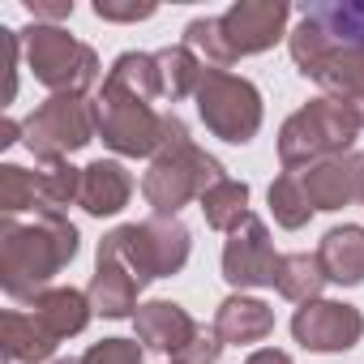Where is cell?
<instances>
[{"label":"cell","mask_w":364,"mask_h":364,"mask_svg":"<svg viewBox=\"0 0 364 364\" xmlns=\"http://www.w3.org/2000/svg\"><path fill=\"white\" fill-rule=\"evenodd\" d=\"M219 351H223V338L215 334V326H210V330L202 326L185 347L171 355V364H215V360H219Z\"/></svg>","instance_id":"30"},{"label":"cell","mask_w":364,"mask_h":364,"mask_svg":"<svg viewBox=\"0 0 364 364\" xmlns=\"http://www.w3.org/2000/svg\"><path fill=\"white\" fill-rule=\"evenodd\" d=\"M291 334L309 351H347L364 338V317H360V309H351L343 300H313V304L296 309Z\"/></svg>","instance_id":"11"},{"label":"cell","mask_w":364,"mask_h":364,"mask_svg":"<svg viewBox=\"0 0 364 364\" xmlns=\"http://www.w3.org/2000/svg\"><path fill=\"white\" fill-rule=\"evenodd\" d=\"M198 206H202V215H206V223L215 232H236L245 223V215H253L249 210V185H245V180H219V185H210L202 193Z\"/></svg>","instance_id":"23"},{"label":"cell","mask_w":364,"mask_h":364,"mask_svg":"<svg viewBox=\"0 0 364 364\" xmlns=\"http://www.w3.org/2000/svg\"><path fill=\"white\" fill-rule=\"evenodd\" d=\"M154 60H159V82H163V99H189V95H198V86H202V77H206V65L180 43V48H163V52H154Z\"/></svg>","instance_id":"22"},{"label":"cell","mask_w":364,"mask_h":364,"mask_svg":"<svg viewBox=\"0 0 364 364\" xmlns=\"http://www.w3.org/2000/svg\"><path fill=\"white\" fill-rule=\"evenodd\" d=\"M52 364H82V360H52Z\"/></svg>","instance_id":"34"},{"label":"cell","mask_w":364,"mask_h":364,"mask_svg":"<svg viewBox=\"0 0 364 364\" xmlns=\"http://www.w3.org/2000/svg\"><path fill=\"white\" fill-rule=\"evenodd\" d=\"M82 364H141V347L137 338H103L82 355Z\"/></svg>","instance_id":"29"},{"label":"cell","mask_w":364,"mask_h":364,"mask_svg":"<svg viewBox=\"0 0 364 364\" xmlns=\"http://www.w3.org/2000/svg\"><path fill=\"white\" fill-rule=\"evenodd\" d=\"M304 77H313L326 99L343 103L364 129V48H330Z\"/></svg>","instance_id":"13"},{"label":"cell","mask_w":364,"mask_h":364,"mask_svg":"<svg viewBox=\"0 0 364 364\" xmlns=\"http://www.w3.org/2000/svg\"><path fill=\"white\" fill-rule=\"evenodd\" d=\"M270 210H274V223L287 228V232H300L313 219V202H309V193H304L296 171H283L270 185Z\"/></svg>","instance_id":"27"},{"label":"cell","mask_w":364,"mask_h":364,"mask_svg":"<svg viewBox=\"0 0 364 364\" xmlns=\"http://www.w3.org/2000/svg\"><path fill=\"white\" fill-rule=\"evenodd\" d=\"M133 326H137V343H141V347L167 351V355H176L180 347H185V343L202 330L176 300H150V304H141L137 317H133Z\"/></svg>","instance_id":"14"},{"label":"cell","mask_w":364,"mask_h":364,"mask_svg":"<svg viewBox=\"0 0 364 364\" xmlns=\"http://www.w3.org/2000/svg\"><path fill=\"white\" fill-rule=\"evenodd\" d=\"M274 330V309L253 296H228L215 313V334L223 343H262Z\"/></svg>","instance_id":"19"},{"label":"cell","mask_w":364,"mask_h":364,"mask_svg":"<svg viewBox=\"0 0 364 364\" xmlns=\"http://www.w3.org/2000/svg\"><path fill=\"white\" fill-rule=\"evenodd\" d=\"M95 124H99V137L116 150V154H129V159H154L163 150V116L137 99V95H124L116 86L103 82L99 99H95Z\"/></svg>","instance_id":"9"},{"label":"cell","mask_w":364,"mask_h":364,"mask_svg":"<svg viewBox=\"0 0 364 364\" xmlns=\"http://www.w3.org/2000/svg\"><path fill=\"white\" fill-rule=\"evenodd\" d=\"M99 133L95 124V103H86L82 95H52L48 103H39L26 120H22V146L39 159V163H60L73 150L90 146V137Z\"/></svg>","instance_id":"7"},{"label":"cell","mask_w":364,"mask_h":364,"mask_svg":"<svg viewBox=\"0 0 364 364\" xmlns=\"http://www.w3.org/2000/svg\"><path fill=\"white\" fill-rule=\"evenodd\" d=\"M77 257V228L65 215H39L35 223H0V287L9 300H39L52 279Z\"/></svg>","instance_id":"1"},{"label":"cell","mask_w":364,"mask_h":364,"mask_svg":"<svg viewBox=\"0 0 364 364\" xmlns=\"http://www.w3.org/2000/svg\"><path fill=\"white\" fill-rule=\"evenodd\" d=\"M355 133H360V120L343 103L321 95V99L304 103L279 129V159H283L287 171H304V167H313L330 154H347Z\"/></svg>","instance_id":"5"},{"label":"cell","mask_w":364,"mask_h":364,"mask_svg":"<svg viewBox=\"0 0 364 364\" xmlns=\"http://www.w3.org/2000/svg\"><path fill=\"white\" fill-rule=\"evenodd\" d=\"M86 296H90V304H95V313H103V317H137V296H141V283L129 274V266L120 262V257H112V253H99L95 257V279H90V287H86Z\"/></svg>","instance_id":"15"},{"label":"cell","mask_w":364,"mask_h":364,"mask_svg":"<svg viewBox=\"0 0 364 364\" xmlns=\"http://www.w3.org/2000/svg\"><path fill=\"white\" fill-rule=\"evenodd\" d=\"M39 198H43V210L39 215H60L69 202H82V167H73L69 159L60 163H43L39 167Z\"/></svg>","instance_id":"26"},{"label":"cell","mask_w":364,"mask_h":364,"mask_svg":"<svg viewBox=\"0 0 364 364\" xmlns=\"http://www.w3.org/2000/svg\"><path fill=\"white\" fill-rule=\"evenodd\" d=\"M291 9L283 0H240L223 18H193L185 26V48L206 69H228L240 56H257L283 39Z\"/></svg>","instance_id":"3"},{"label":"cell","mask_w":364,"mask_h":364,"mask_svg":"<svg viewBox=\"0 0 364 364\" xmlns=\"http://www.w3.org/2000/svg\"><path fill=\"white\" fill-rule=\"evenodd\" d=\"M95 18H103V22H146V18H154V5H137V0H95Z\"/></svg>","instance_id":"31"},{"label":"cell","mask_w":364,"mask_h":364,"mask_svg":"<svg viewBox=\"0 0 364 364\" xmlns=\"http://www.w3.org/2000/svg\"><path fill=\"white\" fill-rule=\"evenodd\" d=\"M274 287H279V296L291 300V304H313V300H321L326 270H321L317 253H283V257H279Z\"/></svg>","instance_id":"21"},{"label":"cell","mask_w":364,"mask_h":364,"mask_svg":"<svg viewBox=\"0 0 364 364\" xmlns=\"http://www.w3.org/2000/svg\"><path fill=\"white\" fill-rule=\"evenodd\" d=\"M360 202H364V180H360Z\"/></svg>","instance_id":"35"},{"label":"cell","mask_w":364,"mask_h":364,"mask_svg":"<svg viewBox=\"0 0 364 364\" xmlns=\"http://www.w3.org/2000/svg\"><path fill=\"white\" fill-rule=\"evenodd\" d=\"M334 48H364V0H343V5H313L304 9Z\"/></svg>","instance_id":"25"},{"label":"cell","mask_w":364,"mask_h":364,"mask_svg":"<svg viewBox=\"0 0 364 364\" xmlns=\"http://www.w3.org/2000/svg\"><path fill=\"white\" fill-rule=\"evenodd\" d=\"M31 313H35V317L52 330V338L60 343V338H73V334H82V330L90 326L95 304H90V296L77 291V287H52V291H43V296L31 304Z\"/></svg>","instance_id":"20"},{"label":"cell","mask_w":364,"mask_h":364,"mask_svg":"<svg viewBox=\"0 0 364 364\" xmlns=\"http://www.w3.org/2000/svg\"><path fill=\"white\" fill-rule=\"evenodd\" d=\"M107 86L124 90V95H137L146 103L163 99V82H159V60L146 56V52H124L116 56V65L107 69Z\"/></svg>","instance_id":"24"},{"label":"cell","mask_w":364,"mask_h":364,"mask_svg":"<svg viewBox=\"0 0 364 364\" xmlns=\"http://www.w3.org/2000/svg\"><path fill=\"white\" fill-rule=\"evenodd\" d=\"M0 210L5 219L22 215V210H43V198H39V171H26L18 163H5L0 167Z\"/></svg>","instance_id":"28"},{"label":"cell","mask_w":364,"mask_h":364,"mask_svg":"<svg viewBox=\"0 0 364 364\" xmlns=\"http://www.w3.org/2000/svg\"><path fill=\"white\" fill-rule=\"evenodd\" d=\"M133 198V176L116 163V159H95L90 167H82V206L86 215L103 219L124 210Z\"/></svg>","instance_id":"17"},{"label":"cell","mask_w":364,"mask_h":364,"mask_svg":"<svg viewBox=\"0 0 364 364\" xmlns=\"http://www.w3.org/2000/svg\"><path fill=\"white\" fill-rule=\"evenodd\" d=\"M296 176H300L313 210H343V206L360 202L364 159L355 150H347V154H330V159H321V163H313V167H304Z\"/></svg>","instance_id":"12"},{"label":"cell","mask_w":364,"mask_h":364,"mask_svg":"<svg viewBox=\"0 0 364 364\" xmlns=\"http://www.w3.org/2000/svg\"><path fill=\"white\" fill-rule=\"evenodd\" d=\"M0 347H5V355L14 364H43V360H52L56 338L35 313L9 309L5 317H0Z\"/></svg>","instance_id":"18"},{"label":"cell","mask_w":364,"mask_h":364,"mask_svg":"<svg viewBox=\"0 0 364 364\" xmlns=\"http://www.w3.org/2000/svg\"><path fill=\"white\" fill-rule=\"evenodd\" d=\"M26 14L35 18V26H56L73 14V0H26Z\"/></svg>","instance_id":"32"},{"label":"cell","mask_w":364,"mask_h":364,"mask_svg":"<svg viewBox=\"0 0 364 364\" xmlns=\"http://www.w3.org/2000/svg\"><path fill=\"white\" fill-rule=\"evenodd\" d=\"M219 180H228L223 163L189 137L185 120L176 112H167L163 116V150L150 159V167L141 176V198L150 202V210L176 219V210H185L189 202H202V193L210 185H219Z\"/></svg>","instance_id":"2"},{"label":"cell","mask_w":364,"mask_h":364,"mask_svg":"<svg viewBox=\"0 0 364 364\" xmlns=\"http://www.w3.org/2000/svg\"><path fill=\"white\" fill-rule=\"evenodd\" d=\"M279 274V253L270 245V232L257 215H245V223L236 232H228L223 245V279L240 291L249 287H274Z\"/></svg>","instance_id":"10"},{"label":"cell","mask_w":364,"mask_h":364,"mask_svg":"<svg viewBox=\"0 0 364 364\" xmlns=\"http://www.w3.org/2000/svg\"><path fill=\"white\" fill-rule=\"evenodd\" d=\"M193 99H198L202 124L232 146L253 141V133L262 129V95L249 77H236L228 69H206Z\"/></svg>","instance_id":"8"},{"label":"cell","mask_w":364,"mask_h":364,"mask_svg":"<svg viewBox=\"0 0 364 364\" xmlns=\"http://www.w3.org/2000/svg\"><path fill=\"white\" fill-rule=\"evenodd\" d=\"M99 253H112L129 266V274L146 287L150 279H167L180 274L189 262V228L180 219L154 215L141 223H124L116 232H107L99 240Z\"/></svg>","instance_id":"4"},{"label":"cell","mask_w":364,"mask_h":364,"mask_svg":"<svg viewBox=\"0 0 364 364\" xmlns=\"http://www.w3.org/2000/svg\"><path fill=\"white\" fill-rule=\"evenodd\" d=\"M245 364H291V355H287V351H279V347H257Z\"/></svg>","instance_id":"33"},{"label":"cell","mask_w":364,"mask_h":364,"mask_svg":"<svg viewBox=\"0 0 364 364\" xmlns=\"http://www.w3.org/2000/svg\"><path fill=\"white\" fill-rule=\"evenodd\" d=\"M26 65L35 82H43L52 95H82L99 82V56L82 39H73L65 26H31L22 35Z\"/></svg>","instance_id":"6"},{"label":"cell","mask_w":364,"mask_h":364,"mask_svg":"<svg viewBox=\"0 0 364 364\" xmlns=\"http://www.w3.org/2000/svg\"><path fill=\"white\" fill-rule=\"evenodd\" d=\"M317 262L326 270V283H338V287L364 283V228L360 223L330 228L317 245Z\"/></svg>","instance_id":"16"}]
</instances>
